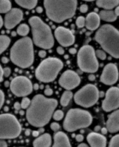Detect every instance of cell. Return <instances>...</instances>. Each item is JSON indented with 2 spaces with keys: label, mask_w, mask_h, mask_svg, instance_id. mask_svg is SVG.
Listing matches in <instances>:
<instances>
[{
  "label": "cell",
  "mask_w": 119,
  "mask_h": 147,
  "mask_svg": "<svg viewBox=\"0 0 119 147\" xmlns=\"http://www.w3.org/2000/svg\"><path fill=\"white\" fill-rule=\"evenodd\" d=\"M55 98H47L42 94L35 95L26 111V118L33 126L42 127L47 125L58 105Z\"/></svg>",
  "instance_id": "6da1fadb"
},
{
  "label": "cell",
  "mask_w": 119,
  "mask_h": 147,
  "mask_svg": "<svg viewBox=\"0 0 119 147\" xmlns=\"http://www.w3.org/2000/svg\"><path fill=\"white\" fill-rule=\"evenodd\" d=\"M47 17L56 23H62L75 14L77 0H44Z\"/></svg>",
  "instance_id": "7a4b0ae2"
},
{
  "label": "cell",
  "mask_w": 119,
  "mask_h": 147,
  "mask_svg": "<svg viewBox=\"0 0 119 147\" xmlns=\"http://www.w3.org/2000/svg\"><path fill=\"white\" fill-rule=\"evenodd\" d=\"M34 49L30 38L25 36L18 40L10 51V59L16 65L26 68L30 67L34 61Z\"/></svg>",
  "instance_id": "3957f363"
},
{
  "label": "cell",
  "mask_w": 119,
  "mask_h": 147,
  "mask_svg": "<svg viewBox=\"0 0 119 147\" xmlns=\"http://www.w3.org/2000/svg\"><path fill=\"white\" fill-rule=\"evenodd\" d=\"M95 40L103 49L116 59H119V31L110 24L102 26L95 35Z\"/></svg>",
  "instance_id": "277c9868"
},
{
  "label": "cell",
  "mask_w": 119,
  "mask_h": 147,
  "mask_svg": "<svg viewBox=\"0 0 119 147\" xmlns=\"http://www.w3.org/2000/svg\"><path fill=\"white\" fill-rule=\"evenodd\" d=\"M31 27L34 44L41 48L49 49L54 45V38L50 27L38 16H32L29 20Z\"/></svg>",
  "instance_id": "5b68a950"
},
{
  "label": "cell",
  "mask_w": 119,
  "mask_h": 147,
  "mask_svg": "<svg viewBox=\"0 0 119 147\" xmlns=\"http://www.w3.org/2000/svg\"><path fill=\"white\" fill-rule=\"evenodd\" d=\"M92 121L91 114L86 110L73 108L67 112L63 123V127L66 131L73 132L78 129L90 126Z\"/></svg>",
  "instance_id": "8992f818"
},
{
  "label": "cell",
  "mask_w": 119,
  "mask_h": 147,
  "mask_svg": "<svg viewBox=\"0 0 119 147\" xmlns=\"http://www.w3.org/2000/svg\"><path fill=\"white\" fill-rule=\"evenodd\" d=\"M63 63L58 58L49 57L38 65L35 71L36 78L42 82L48 83L54 81L63 68Z\"/></svg>",
  "instance_id": "52a82bcc"
},
{
  "label": "cell",
  "mask_w": 119,
  "mask_h": 147,
  "mask_svg": "<svg viewBox=\"0 0 119 147\" xmlns=\"http://www.w3.org/2000/svg\"><path fill=\"white\" fill-rule=\"evenodd\" d=\"M77 64L84 72L92 74L98 70L99 63L92 47L87 45L80 49L77 54Z\"/></svg>",
  "instance_id": "ba28073f"
},
{
  "label": "cell",
  "mask_w": 119,
  "mask_h": 147,
  "mask_svg": "<svg viewBox=\"0 0 119 147\" xmlns=\"http://www.w3.org/2000/svg\"><path fill=\"white\" fill-rule=\"evenodd\" d=\"M22 126L12 114H0V139H14L21 133Z\"/></svg>",
  "instance_id": "9c48e42d"
},
{
  "label": "cell",
  "mask_w": 119,
  "mask_h": 147,
  "mask_svg": "<svg viewBox=\"0 0 119 147\" xmlns=\"http://www.w3.org/2000/svg\"><path fill=\"white\" fill-rule=\"evenodd\" d=\"M99 92L95 85L87 84L74 94V102L77 105L84 108L91 107L98 101Z\"/></svg>",
  "instance_id": "30bf717a"
},
{
  "label": "cell",
  "mask_w": 119,
  "mask_h": 147,
  "mask_svg": "<svg viewBox=\"0 0 119 147\" xmlns=\"http://www.w3.org/2000/svg\"><path fill=\"white\" fill-rule=\"evenodd\" d=\"M10 89L12 93L17 97H26L33 92V84L26 77L18 76L14 78L10 83Z\"/></svg>",
  "instance_id": "8fae6325"
},
{
  "label": "cell",
  "mask_w": 119,
  "mask_h": 147,
  "mask_svg": "<svg viewBox=\"0 0 119 147\" xmlns=\"http://www.w3.org/2000/svg\"><path fill=\"white\" fill-rule=\"evenodd\" d=\"M102 109L105 112H110L119 108V88L112 87L106 94L102 103Z\"/></svg>",
  "instance_id": "7c38bea8"
},
{
  "label": "cell",
  "mask_w": 119,
  "mask_h": 147,
  "mask_svg": "<svg viewBox=\"0 0 119 147\" xmlns=\"http://www.w3.org/2000/svg\"><path fill=\"white\" fill-rule=\"evenodd\" d=\"M80 82L81 79L78 74L70 69L65 71L59 80L60 86L67 90H71L76 88Z\"/></svg>",
  "instance_id": "4fadbf2b"
},
{
  "label": "cell",
  "mask_w": 119,
  "mask_h": 147,
  "mask_svg": "<svg viewBox=\"0 0 119 147\" xmlns=\"http://www.w3.org/2000/svg\"><path fill=\"white\" fill-rule=\"evenodd\" d=\"M118 79V71L117 66L113 63L106 65L100 77V81L105 85H112L117 82Z\"/></svg>",
  "instance_id": "5bb4252c"
},
{
  "label": "cell",
  "mask_w": 119,
  "mask_h": 147,
  "mask_svg": "<svg viewBox=\"0 0 119 147\" xmlns=\"http://www.w3.org/2000/svg\"><path fill=\"white\" fill-rule=\"evenodd\" d=\"M55 38L58 43L64 47L72 45L75 41V36L72 32L64 27H58L55 31Z\"/></svg>",
  "instance_id": "9a60e30c"
},
{
  "label": "cell",
  "mask_w": 119,
  "mask_h": 147,
  "mask_svg": "<svg viewBox=\"0 0 119 147\" xmlns=\"http://www.w3.org/2000/svg\"><path fill=\"white\" fill-rule=\"evenodd\" d=\"M23 11L18 8L11 9L4 18V26L7 29H12L16 26L23 19Z\"/></svg>",
  "instance_id": "2e32d148"
},
{
  "label": "cell",
  "mask_w": 119,
  "mask_h": 147,
  "mask_svg": "<svg viewBox=\"0 0 119 147\" xmlns=\"http://www.w3.org/2000/svg\"><path fill=\"white\" fill-rule=\"evenodd\" d=\"M87 141L90 147H106V138L97 132H91L87 136Z\"/></svg>",
  "instance_id": "e0dca14e"
},
{
  "label": "cell",
  "mask_w": 119,
  "mask_h": 147,
  "mask_svg": "<svg viewBox=\"0 0 119 147\" xmlns=\"http://www.w3.org/2000/svg\"><path fill=\"white\" fill-rule=\"evenodd\" d=\"M106 129L112 133L119 131V109L116 110L108 116Z\"/></svg>",
  "instance_id": "ac0fdd59"
},
{
  "label": "cell",
  "mask_w": 119,
  "mask_h": 147,
  "mask_svg": "<svg viewBox=\"0 0 119 147\" xmlns=\"http://www.w3.org/2000/svg\"><path fill=\"white\" fill-rule=\"evenodd\" d=\"M52 147H71L69 137L63 131H58L54 136Z\"/></svg>",
  "instance_id": "d6986e66"
},
{
  "label": "cell",
  "mask_w": 119,
  "mask_h": 147,
  "mask_svg": "<svg viewBox=\"0 0 119 147\" xmlns=\"http://www.w3.org/2000/svg\"><path fill=\"white\" fill-rule=\"evenodd\" d=\"M100 20L101 19L98 14L95 12H91L86 18L85 26L89 30H95L100 25Z\"/></svg>",
  "instance_id": "ffe728a7"
},
{
  "label": "cell",
  "mask_w": 119,
  "mask_h": 147,
  "mask_svg": "<svg viewBox=\"0 0 119 147\" xmlns=\"http://www.w3.org/2000/svg\"><path fill=\"white\" fill-rule=\"evenodd\" d=\"M51 145L52 138L48 133L41 135L33 141V147H51Z\"/></svg>",
  "instance_id": "44dd1931"
},
{
  "label": "cell",
  "mask_w": 119,
  "mask_h": 147,
  "mask_svg": "<svg viewBox=\"0 0 119 147\" xmlns=\"http://www.w3.org/2000/svg\"><path fill=\"white\" fill-rule=\"evenodd\" d=\"M97 5L106 10H111L119 4V0H97Z\"/></svg>",
  "instance_id": "7402d4cb"
},
{
  "label": "cell",
  "mask_w": 119,
  "mask_h": 147,
  "mask_svg": "<svg viewBox=\"0 0 119 147\" xmlns=\"http://www.w3.org/2000/svg\"><path fill=\"white\" fill-rule=\"evenodd\" d=\"M99 16L101 19L107 22H112L117 19L114 11L112 10H102L99 12Z\"/></svg>",
  "instance_id": "603a6c76"
},
{
  "label": "cell",
  "mask_w": 119,
  "mask_h": 147,
  "mask_svg": "<svg viewBox=\"0 0 119 147\" xmlns=\"http://www.w3.org/2000/svg\"><path fill=\"white\" fill-rule=\"evenodd\" d=\"M15 1L21 7L27 9H32L35 7L38 0H15Z\"/></svg>",
  "instance_id": "cb8c5ba5"
},
{
  "label": "cell",
  "mask_w": 119,
  "mask_h": 147,
  "mask_svg": "<svg viewBox=\"0 0 119 147\" xmlns=\"http://www.w3.org/2000/svg\"><path fill=\"white\" fill-rule=\"evenodd\" d=\"M73 96V93L70 90H66L61 96L60 103L62 106L66 107L69 104Z\"/></svg>",
  "instance_id": "d4e9b609"
},
{
  "label": "cell",
  "mask_w": 119,
  "mask_h": 147,
  "mask_svg": "<svg viewBox=\"0 0 119 147\" xmlns=\"http://www.w3.org/2000/svg\"><path fill=\"white\" fill-rule=\"evenodd\" d=\"M11 39L7 35H0V55L3 53L9 47Z\"/></svg>",
  "instance_id": "484cf974"
},
{
  "label": "cell",
  "mask_w": 119,
  "mask_h": 147,
  "mask_svg": "<svg viewBox=\"0 0 119 147\" xmlns=\"http://www.w3.org/2000/svg\"><path fill=\"white\" fill-rule=\"evenodd\" d=\"M11 7L10 0H0V13H7L11 9Z\"/></svg>",
  "instance_id": "4316f807"
},
{
  "label": "cell",
  "mask_w": 119,
  "mask_h": 147,
  "mask_svg": "<svg viewBox=\"0 0 119 147\" xmlns=\"http://www.w3.org/2000/svg\"><path fill=\"white\" fill-rule=\"evenodd\" d=\"M30 31V28L26 24H21L17 28V34L20 36H26Z\"/></svg>",
  "instance_id": "83f0119b"
},
{
  "label": "cell",
  "mask_w": 119,
  "mask_h": 147,
  "mask_svg": "<svg viewBox=\"0 0 119 147\" xmlns=\"http://www.w3.org/2000/svg\"><path fill=\"white\" fill-rule=\"evenodd\" d=\"M108 147H119V134L115 135L111 138Z\"/></svg>",
  "instance_id": "f1b7e54d"
},
{
  "label": "cell",
  "mask_w": 119,
  "mask_h": 147,
  "mask_svg": "<svg viewBox=\"0 0 119 147\" xmlns=\"http://www.w3.org/2000/svg\"><path fill=\"white\" fill-rule=\"evenodd\" d=\"M52 117L56 121H61L64 117V113L62 111V110L58 109L56 111H54L52 115Z\"/></svg>",
  "instance_id": "f546056e"
},
{
  "label": "cell",
  "mask_w": 119,
  "mask_h": 147,
  "mask_svg": "<svg viewBox=\"0 0 119 147\" xmlns=\"http://www.w3.org/2000/svg\"><path fill=\"white\" fill-rule=\"evenodd\" d=\"M75 24L78 28H83L86 24V18L83 16H79L75 20Z\"/></svg>",
  "instance_id": "4dcf8cb0"
},
{
  "label": "cell",
  "mask_w": 119,
  "mask_h": 147,
  "mask_svg": "<svg viewBox=\"0 0 119 147\" xmlns=\"http://www.w3.org/2000/svg\"><path fill=\"white\" fill-rule=\"evenodd\" d=\"M30 103H31V100H30V98L27 97H24L22 98V102L20 104L21 108L23 109H27L29 108V107L30 106Z\"/></svg>",
  "instance_id": "1f68e13d"
},
{
  "label": "cell",
  "mask_w": 119,
  "mask_h": 147,
  "mask_svg": "<svg viewBox=\"0 0 119 147\" xmlns=\"http://www.w3.org/2000/svg\"><path fill=\"white\" fill-rule=\"evenodd\" d=\"M95 55L97 57H98L99 59L102 60H105L106 59V54L103 51L99 49L97 50L95 52Z\"/></svg>",
  "instance_id": "d6a6232c"
},
{
  "label": "cell",
  "mask_w": 119,
  "mask_h": 147,
  "mask_svg": "<svg viewBox=\"0 0 119 147\" xmlns=\"http://www.w3.org/2000/svg\"><path fill=\"white\" fill-rule=\"evenodd\" d=\"M50 127L53 131L56 133L59 131L61 127H60V125L59 123H58L56 122H52L50 125Z\"/></svg>",
  "instance_id": "836d02e7"
},
{
  "label": "cell",
  "mask_w": 119,
  "mask_h": 147,
  "mask_svg": "<svg viewBox=\"0 0 119 147\" xmlns=\"http://www.w3.org/2000/svg\"><path fill=\"white\" fill-rule=\"evenodd\" d=\"M5 101V94L2 90L0 89V109L2 108Z\"/></svg>",
  "instance_id": "e575fe53"
},
{
  "label": "cell",
  "mask_w": 119,
  "mask_h": 147,
  "mask_svg": "<svg viewBox=\"0 0 119 147\" xmlns=\"http://www.w3.org/2000/svg\"><path fill=\"white\" fill-rule=\"evenodd\" d=\"M11 69L10 67H5L3 69V76L5 77H8L11 75Z\"/></svg>",
  "instance_id": "d590c367"
},
{
  "label": "cell",
  "mask_w": 119,
  "mask_h": 147,
  "mask_svg": "<svg viewBox=\"0 0 119 147\" xmlns=\"http://www.w3.org/2000/svg\"><path fill=\"white\" fill-rule=\"evenodd\" d=\"M53 90L50 88L49 86H47L46 89L44 90V94L47 96H51L53 94Z\"/></svg>",
  "instance_id": "8d00e7d4"
},
{
  "label": "cell",
  "mask_w": 119,
  "mask_h": 147,
  "mask_svg": "<svg viewBox=\"0 0 119 147\" xmlns=\"http://www.w3.org/2000/svg\"><path fill=\"white\" fill-rule=\"evenodd\" d=\"M88 7L87 5L86 4H83L80 6V11L82 13H86L88 11Z\"/></svg>",
  "instance_id": "74e56055"
},
{
  "label": "cell",
  "mask_w": 119,
  "mask_h": 147,
  "mask_svg": "<svg viewBox=\"0 0 119 147\" xmlns=\"http://www.w3.org/2000/svg\"><path fill=\"white\" fill-rule=\"evenodd\" d=\"M75 140L78 142H81L84 140V136L82 134H77L75 136Z\"/></svg>",
  "instance_id": "f35d334b"
},
{
  "label": "cell",
  "mask_w": 119,
  "mask_h": 147,
  "mask_svg": "<svg viewBox=\"0 0 119 147\" xmlns=\"http://www.w3.org/2000/svg\"><path fill=\"white\" fill-rule=\"evenodd\" d=\"M56 52L59 55H63L65 53V50L62 47H58L56 48Z\"/></svg>",
  "instance_id": "ab89813d"
},
{
  "label": "cell",
  "mask_w": 119,
  "mask_h": 147,
  "mask_svg": "<svg viewBox=\"0 0 119 147\" xmlns=\"http://www.w3.org/2000/svg\"><path fill=\"white\" fill-rule=\"evenodd\" d=\"M38 56L41 58H44L47 56V52L46 51H40L38 52Z\"/></svg>",
  "instance_id": "60d3db41"
},
{
  "label": "cell",
  "mask_w": 119,
  "mask_h": 147,
  "mask_svg": "<svg viewBox=\"0 0 119 147\" xmlns=\"http://www.w3.org/2000/svg\"><path fill=\"white\" fill-rule=\"evenodd\" d=\"M0 147H8V144L4 140L0 139Z\"/></svg>",
  "instance_id": "b9f144b4"
},
{
  "label": "cell",
  "mask_w": 119,
  "mask_h": 147,
  "mask_svg": "<svg viewBox=\"0 0 119 147\" xmlns=\"http://www.w3.org/2000/svg\"><path fill=\"white\" fill-rule=\"evenodd\" d=\"M14 108L17 111H19L22 108H21V105L19 102H16L14 104Z\"/></svg>",
  "instance_id": "7bdbcfd3"
},
{
  "label": "cell",
  "mask_w": 119,
  "mask_h": 147,
  "mask_svg": "<svg viewBox=\"0 0 119 147\" xmlns=\"http://www.w3.org/2000/svg\"><path fill=\"white\" fill-rule=\"evenodd\" d=\"M3 68H2L1 65H0V82L3 81Z\"/></svg>",
  "instance_id": "ee69618b"
},
{
  "label": "cell",
  "mask_w": 119,
  "mask_h": 147,
  "mask_svg": "<svg viewBox=\"0 0 119 147\" xmlns=\"http://www.w3.org/2000/svg\"><path fill=\"white\" fill-rule=\"evenodd\" d=\"M69 52L70 54L71 55H74L77 53V49L74 48H70L69 50Z\"/></svg>",
  "instance_id": "f6af8a7d"
},
{
  "label": "cell",
  "mask_w": 119,
  "mask_h": 147,
  "mask_svg": "<svg viewBox=\"0 0 119 147\" xmlns=\"http://www.w3.org/2000/svg\"><path fill=\"white\" fill-rule=\"evenodd\" d=\"M88 80L90 81H94L95 80V76L92 74H91L88 76Z\"/></svg>",
  "instance_id": "bcb514c9"
},
{
  "label": "cell",
  "mask_w": 119,
  "mask_h": 147,
  "mask_svg": "<svg viewBox=\"0 0 119 147\" xmlns=\"http://www.w3.org/2000/svg\"><path fill=\"white\" fill-rule=\"evenodd\" d=\"M35 11H36V12H37L38 13H42V12H43V8L41 7H38L36 8Z\"/></svg>",
  "instance_id": "7dc6e473"
},
{
  "label": "cell",
  "mask_w": 119,
  "mask_h": 147,
  "mask_svg": "<svg viewBox=\"0 0 119 147\" xmlns=\"http://www.w3.org/2000/svg\"><path fill=\"white\" fill-rule=\"evenodd\" d=\"M1 61L4 64H7L9 62V59L7 57H3L1 59Z\"/></svg>",
  "instance_id": "c3c4849f"
},
{
  "label": "cell",
  "mask_w": 119,
  "mask_h": 147,
  "mask_svg": "<svg viewBox=\"0 0 119 147\" xmlns=\"http://www.w3.org/2000/svg\"><path fill=\"white\" fill-rule=\"evenodd\" d=\"M39 134V131H36V130H34V131H32V135L33 137H37Z\"/></svg>",
  "instance_id": "681fc988"
},
{
  "label": "cell",
  "mask_w": 119,
  "mask_h": 147,
  "mask_svg": "<svg viewBox=\"0 0 119 147\" xmlns=\"http://www.w3.org/2000/svg\"><path fill=\"white\" fill-rule=\"evenodd\" d=\"M101 133H102L103 135L106 134L107 133V131H108V130H107V129H106V127H103V128L101 129Z\"/></svg>",
  "instance_id": "f907efd6"
},
{
  "label": "cell",
  "mask_w": 119,
  "mask_h": 147,
  "mask_svg": "<svg viewBox=\"0 0 119 147\" xmlns=\"http://www.w3.org/2000/svg\"><path fill=\"white\" fill-rule=\"evenodd\" d=\"M39 88V86L38 84H34L33 85V89H34L35 90H38Z\"/></svg>",
  "instance_id": "816d5d0a"
},
{
  "label": "cell",
  "mask_w": 119,
  "mask_h": 147,
  "mask_svg": "<svg viewBox=\"0 0 119 147\" xmlns=\"http://www.w3.org/2000/svg\"><path fill=\"white\" fill-rule=\"evenodd\" d=\"M114 13H115V14L117 16H119V6H118L116 8L115 11H114Z\"/></svg>",
  "instance_id": "f5cc1de1"
},
{
  "label": "cell",
  "mask_w": 119,
  "mask_h": 147,
  "mask_svg": "<svg viewBox=\"0 0 119 147\" xmlns=\"http://www.w3.org/2000/svg\"><path fill=\"white\" fill-rule=\"evenodd\" d=\"M3 24H4V21H3V19L2 17H1V16L0 15V29L1 28V27H3Z\"/></svg>",
  "instance_id": "db71d44e"
},
{
  "label": "cell",
  "mask_w": 119,
  "mask_h": 147,
  "mask_svg": "<svg viewBox=\"0 0 119 147\" xmlns=\"http://www.w3.org/2000/svg\"><path fill=\"white\" fill-rule=\"evenodd\" d=\"M77 147H89L85 143H82L80 144H79Z\"/></svg>",
  "instance_id": "11a10c76"
},
{
  "label": "cell",
  "mask_w": 119,
  "mask_h": 147,
  "mask_svg": "<svg viewBox=\"0 0 119 147\" xmlns=\"http://www.w3.org/2000/svg\"><path fill=\"white\" fill-rule=\"evenodd\" d=\"M101 129V127H100L99 126H95V127H94V130H95V132L99 131Z\"/></svg>",
  "instance_id": "9f6ffc18"
},
{
  "label": "cell",
  "mask_w": 119,
  "mask_h": 147,
  "mask_svg": "<svg viewBox=\"0 0 119 147\" xmlns=\"http://www.w3.org/2000/svg\"><path fill=\"white\" fill-rule=\"evenodd\" d=\"M30 134H31V130H30V129H27V130H26V131H25V134H26V136H29L30 135Z\"/></svg>",
  "instance_id": "6f0895ef"
},
{
  "label": "cell",
  "mask_w": 119,
  "mask_h": 147,
  "mask_svg": "<svg viewBox=\"0 0 119 147\" xmlns=\"http://www.w3.org/2000/svg\"><path fill=\"white\" fill-rule=\"evenodd\" d=\"M103 96H104L103 92H99V97H103Z\"/></svg>",
  "instance_id": "680465c9"
},
{
  "label": "cell",
  "mask_w": 119,
  "mask_h": 147,
  "mask_svg": "<svg viewBox=\"0 0 119 147\" xmlns=\"http://www.w3.org/2000/svg\"><path fill=\"white\" fill-rule=\"evenodd\" d=\"M10 85V82L8 81H5V86L6 87H8Z\"/></svg>",
  "instance_id": "91938a15"
},
{
  "label": "cell",
  "mask_w": 119,
  "mask_h": 147,
  "mask_svg": "<svg viewBox=\"0 0 119 147\" xmlns=\"http://www.w3.org/2000/svg\"><path fill=\"white\" fill-rule=\"evenodd\" d=\"M19 114L20 115H23L24 114V111H23V110H20Z\"/></svg>",
  "instance_id": "94428289"
},
{
  "label": "cell",
  "mask_w": 119,
  "mask_h": 147,
  "mask_svg": "<svg viewBox=\"0 0 119 147\" xmlns=\"http://www.w3.org/2000/svg\"><path fill=\"white\" fill-rule=\"evenodd\" d=\"M44 129H43V128H41V129L39 130V133H43V132H44Z\"/></svg>",
  "instance_id": "6125c7cd"
},
{
  "label": "cell",
  "mask_w": 119,
  "mask_h": 147,
  "mask_svg": "<svg viewBox=\"0 0 119 147\" xmlns=\"http://www.w3.org/2000/svg\"><path fill=\"white\" fill-rule=\"evenodd\" d=\"M83 1H88V2H90V1H94V0H83Z\"/></svg>",
  "instance_id": "be15d7a7"
},
{
  "label": "cell",
  "mask_w": 119,
  "mask_h": 147,
  "mask_svg": "<svg viewBox=\"0 0 119 147\" xmlns=\"http://www.w3.org/2000/svg\"><path fill=\"white\" fill-rule=\"evenodd\" d=\"M15 31H14V32H12V35H13V36H15V35H16V34H15Z\"/></svg>",
  "instance_id": "e7e4bbea"
},
{
  "label": "cell",
  "mask_w": 119,
  "mask_h": 147,
  "mask_svg": "<svg viewBox=\"0 0 119 147\" xmlns=\"http://www.w3.org/2000/svg\"><path fill=\"white\" fill-rule=\"evenodd\" d=\"M43 87H44V86H43V85H41V86H40V88L42 89H43Z\"/></svg>",
  "instance_id": "03108f58"
}]
</instances>
